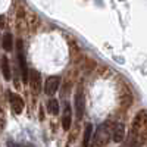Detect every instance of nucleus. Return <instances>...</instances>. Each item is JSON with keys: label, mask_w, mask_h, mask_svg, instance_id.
I'll return each mask as SVG.
<instances>
[{"label": "nucleus", "mask_w": 147, "mask_h": 147, "mask_svg": "<svg viewBox=\"0 0 147 147\" xmlns=\"http://www.w3.org/2000/svg\"><path fill=\"white\" fill-rule=\"evenodd\" d=\"M16 49H18V60H19V69L22 74V81L30 82V72H28L27 60H25V52H24V47H22V40L16 41Z\"/></svg>", "instance_id": "1"}, {"label": "nucleus", "mask_w": 147, "mask_h": 147, "mask_svg": "<svg viewBox=\"0 0 147 147\" xmlns=\"http://www.w3.org/2000/svg\"><path fill=\"white\" fill-rule=\"evenodd\" d=\"M59 85H60V78L56 75L49 77L44 82V93L47 96H55L56 91L59 90Z\"/></svg>", "instance_id": "2"}, {"label": "nucleus", "mask_w": 147, "mask_h": 147, "mask_svg": "<svg viewBox=\"0 0 147 147\" xmlns=\"http://www.w3.org/2000/svg\"><path fill=\"white\" fill-rule=\"evenodd\" d=\"M9 103H10V107L12 110H13V113L19 115L22 113V110H24V100H22V97L15 94V93H10L9 94Z\"/></svg>", "instance_id": "3"}, {"label": "nucleus", "mask_w": 147, "mask_h": 147, "mask_svg": "<svg viewBox=\"0 0 147 147\" xmlns=\"http://www.w3.org/2000/svg\"><path fill=\"white\" fill-rule=\"evenodd\" d=\"M84 109H85V102H84V93L81 87L75 91V110H77V116L82 118L84 115Z\"/></svg>", "instance_id": "4"}, {"label": "nucleus", "mask_w": 147, "mask_h": 147, "mask_svg": "<svg viewBox=\"0 0 147 147\" xmlns=\"http://www.w3.org/2000/svg\"><path fill=\"white\" fill-rule=\"evenodd\" d=\"M30 84H31V88L34 93H38L41 90V75L38 71H30Z\"/></svg>", "instance_id": "5"}, {"label": "nucleus", "mask_w": 147, "mask_h": 147, "mask_svg": "<svg viewBox=\"0 0 147 147\" xmlns=\"http://www.w3.org/2000/svg\"><path fill=\"white\" fill-rule=\"evenodd\" d=\"M125 138V127L124 124H116L112 129V140L115 143H122Z\"/></svg>", "instance_id": "6"}, {"label": "nucleus", "mask_w": 147, "mask_h": 147, "mask_svg": "<svg viewBox=\"0 0 147 147\" xmlns=\"http://www.w3.org/2000/svg\"><path fill=\"white\" fill-rule=\"evenodd\" d=\"M62 125H63V129H69L71 125H72V113H71V107L69 105L65 106V110H63V115H62Z\"/></svg>", "instance_id": "7"}, {"label": "nucleus", "mask_w": 147, "mask_h": 147, "mask_svg": "<svg viewBox=\"0 0 147 147\" xmlns=\"http://www.w3.org/2000/svg\"><path fill=\"white\" fill-rule=\"evenodd\" d=\"M3 49L6 52H12V49H13V35L10 32L3 34Z\"/></svg>", "instance_id": "8"}, {"label": "nucleus", "mask_w": 147, "mask_h": 147, "mask_svg": "<svg viewBox=\"0 0 147 147\" xmlns=\"http://www.w3.org/2000/svg\"><path fill=\"white\" fill-rule=\"evenodd\" d=\"M2 74H3V78L6 81L10 80V66H9V60L6 56L2 57Z\"/></svg>", "instance_id": "9"}, {"label": "nucleus", "mask_w": 147, "mask_h": 147, "mask_svg": "<svg viewBox=\"0 0 147 147\" xmlns=\"http://www.w3.org/2000/svg\"><path fill=\"white\" fill-rule=\"evenodd\" d=\"M91 136H93V125L91 124H87V125H85V129H84V138H82L85 147H88L90 140H91Z\"/></svg>", "instance_id": "10"}, {"label": "nucleus", "mask_w": 147, "mask_h": 147, "mask_svg": "<svg viewBox=\"0 0 147 147\" xmlns=\"http://www.w3.org/2000/svg\"><path fill=\"white\" fill-rule=\"evenodd\" d=\"M47 110L52 115H57L59 113V102L56 99H50L47 102Z\"/></svg>", "instance_id": "11"}]
</instances>
